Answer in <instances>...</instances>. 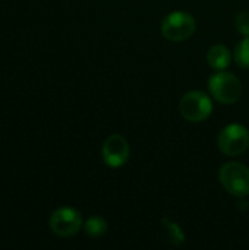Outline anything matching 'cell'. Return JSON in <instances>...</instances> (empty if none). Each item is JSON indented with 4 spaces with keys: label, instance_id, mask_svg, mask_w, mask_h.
I'll use <instances>...</instances> for the list:
<instances>
[{
    "label": "cell",
    "instance_id": "obj_1",
    "mask_svg": "<svg viewBox=\"0 0 249 250\" xmlns=\"http://www.w3.org/2000/svg\"><path fill=\"white\" fill-rule=\"evenodd\" d=\"M208 91L216 101L233 104L242 95V83L233 73L219 70L208 79Z\"/></svg>",
    "mask_w": 249,
    "mask_h": 250
},
{
    "label": "cell",
    "instance_id": "obj_2",
    "mask_svg": "<svg viewBox=\"0 0 249 250\" xmlns=\"http://www.w3.org/2000/svg\"><path fill=\"white\" fill-rule=\"evenodd\" d=\"M219 180L222 186L236 198L249 195V168L241 163L230 161L223 164L219 171Z\"/></svg>",
    "mask_w": 249,
    "mask_h": 250
},
{
    "label": "cell",
    "instance_id": "obj_3",
    "mask_svg": "<svg viewBox=\"0 0 249 250\" xmlns=\"http://www.w3.org/2000/svg\"><path fill=\"white\" fill-rule=\"evenodd\" d=\"M179 111L185 120L192 123H200L211 116L213 101L210 95H207L203 91H191L181 98Z\"/></svg>",
    "mask_w": 249,
    "mask_h": 250
},
{
    "label": "cell",
    "instance_id": "obj_4",
    "mask_svg": "<svg viewBox=\"0 0 249 250\" xmlns=\"http://www.w3.org/2000/svg\"><path fill=\"white\" fill-rule=\"evenodd\" d=\"M197 23L191 13L183 10H176L169 13L161 22V34L169 41H185L195 32Z\"/></svg>",
    "mask_w": 249,
    "mask_h": 250
},
{
    "label": "cell",
    "instance_id": "obj_5",
    "mask_svg": "<svg viewBox=\"0 0 249 250\" xmlns=\"http://www.w3.org/2000/svg\"><path fill=\"white\" fill-rule=\"evenodd\" d=\"M217 145L219 149L229 157L241 155L249 148V130L238 123L229 125L220 132Z\"/></svg>",
    "mask_w": 249,
    "mask_h": 250
},
{
    "label": "cell",
    "instance_id": "obj_6",
    "mask_svg": "<svg viewBox=\"0 0 249 250\" xmlns=\"http://www.w3.org/2000/svg\"><path fill=\"white\" fill-rule=\"evenodd\" d=\"M50 230L59 237H72L82 229V217L79 211L70 207L57 208L48 220Z\"/></svg>",
    "mask_w": 249,
    "mask_h": 250
},
{
    "label": "cell",
    "instance_id": "obj_7",
    "mask_svg": "<svg viewBox=\"0 0 249 250\" xmlns=\"http://www.w3.org/2000/svg\"><path fill=\"white\" fill-rule=\"evenodd\" d=\"M129 155H131L129 144L122 135L114 133L104 141L101 148V157L109 167L119 168L125 166L129 160Z\"/></svg>",
    "mask_w": 249,
    "mask_h": 250
},
{
    "label": "cell",
    "instance_id": "obj_8",
    "mask_svg": "<svg viewBox=\"0 0 249 250\" xmlns=\"http://www.w3.org/2000/svg\"><path fill=\"white\" fill-rule=\"evenodd\" d=\"M207 62H208L210 67H213L216 70H225L232 62V53L229 51V48L226 45L216 44V45L210 47V50L207 53Z\"/></svg>",
    "mask_w": 249,
    "mask_h": 250
},
{
    "label": "cell",
    "instance_id": "obj_9",
    "mask_svg": "<svg viewBox=\"0 0 249 250\" xmlns=\"http://www.w3.org/2000/svg\"><path fill=\"white\" fill-rule=\"evenodd\" d=\"M84 231L87 236L92 237V239H98L101 236L106 234L107 231V221L101 217H90L84 226H82Z\"/></svg>",
    "mask_w": 249,
    "mask_h": 250
},
{
    "label": "cell",
    "instance_id": "obj_10",
    "mask_svg": "<svg viewBox=\"0 0 249 250\" xmlns=\"http://www.w3.org/2000/svg\"><path fill=\"white\" fill-rule=\"evenodd\" d=\"M233 59L239 67L249 69V35H245V38L238 42L233 51Z\"/></svg>",
    "mask_w": 249,
    "mask_h": 250
},
{
    "label": "cell",
    "instance_id": "obj_11",
    "mask_svg": "<svg viewBox=\"0 0 249 250\" xmlns=\"http://www.w3.org/2000/svg\"><path fill=\"white\" fill-rule=\"evenodd\" d=\"M235 26L242 35H249V12H241L236 15Z\"/></svg>",
    "mask_w": 249,
    "mask_h": 250
}]
</instances>
